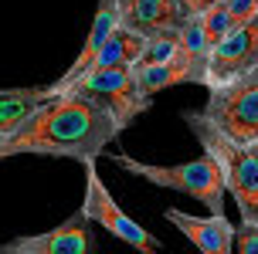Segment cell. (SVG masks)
Here are the masks:
<instances>
[{
	"mask_svg": "<svg viewBox=\"0 0 258 254\" xmlns=\"http://www.w3.org/2000/svg\"><path fill=\"white\" fill-rule=\"evenodd\" d=\"M109 159L116 166H122V170H129L133 177H143L150 183H156V187H163V190H177V193H187L194 200H201L211 210V217H224V180H221L218 166L207 156L190 159V163H177V166L140 163V159L122 156V152H112Z\"/></svg>",
	"mask_w": 258,
	"mask_h": 254,
	"instance_id": "3957f363",
	"label": "cell"
},
{
	"mask_svg": "<svg viewBox=\"0 0 258 254\" xmlns=\"http://www.w3.org/2000/svg\"><path fill=\"white\" fill-rule=\"evenodd\" d=\"M201 254H234V224L228 217H194L170 207L163 214Z\"/></svg>",
	"mask_w": 258,
	"mask_h": 254,
	"instance_id": "30bf717a",
	"label": "cell"
},
{
	"mask_svg": "<svg viewBox=\"0 0 258 254\" xmlns=\"http://www.w3.org/2000/svg\"><path fill=\"white\" fill-rule=\"evenodd\" d=\"M234 254H258V224L234 227Z\"/></svg>",
	"mask_w": 258,
	"mask_h": 254,
	"instance_id": "9a60e30c",
	"label": "cell"
},
{
	"mask_svg": "<svg viewBox=\"0 0 258 254\" xmlns=\"http://www.w3.org/2000/svg\"><path fill=\"white\" fill-rule=\"evenodd\" d=\"M180 4V14H183V24L187 21H194V17H201L204 11H211L214 4H221V0H177Z\"/></svg>",
	"mask_w": 258,
	"mask_h": 254,
	"instance_id": "e0dca14e",
	"label": "cell"
},
{
	"mask_svg": "<svg viewBox=\"0 0 258 254\" xmlns=\"http://www.w3.org/2000/svg\"><path fill=\"white\" fill-rule=\"evenodd\" d=\"M251 68H258V14L245 24H238L234 31H228L214 44L201 85L204 89H221V85L234 81L238 75H245Z\"/></svg>",
	"mask_w": 258,
	"mask_h": 254,
	"instance_id": "52a82bcc",
	"label": "cell"
},
{
	"mask_svg": "<svg viewBox=\"0 0 258 254\" xmlns=\"http://www.w3.org/2000/svg\"><path fill=\"white\" fill-rule=\"evenodd\" d=\"M183 122L197 136L204 156L218 166L221 180H224V193H231L238 203L241 224H258V142L241 146V142L228 139L218 126L207 122L204 112H194V109L183 112Z\"/></svg>",
	"mask_w": 258,
	"mask_h": 254,
	"instance_id": "7a4b0ae2",
	"label": "cell"
},
{
	"mask_svg": "<svg viewBox=\"0 0 258 254\" xmlns=\"http://www.w3.org/2000/svg\"><path fill=\"white\" fill-rule=\"evenodd\" d=\"M78 95H85L92 99L95 105H102L105 112L112 115V122L119 129H126L136 115H143L150 109V102L140 89V81H136V71L133 68H112V71H89V75H82L72 85ZM68 92V89H64Z\"/></svg>",
	"mask_w": 258,
	"mask_h": 254,
	"instance_id": "8992f818",
	"label": "cell"
},
{
	"mask_svg": "<svg viewBox=\"0 0 258 254\" xmlns=\"http://www.w3.org/2000/svg\"><path fill=\"white\" fill-rule=\"evenodd\" d=\"M48 99H51L48 89H0V142Z\"/></svg>",
	"mask_w": 258,
	"mask_h": 254,
	"instance_id": "4fadbf2b",
	"label": "cell"
},
{
	"mask_svg": "<svg viewBox=\"0 0 258 254\" xmlns=\"http://www.w3.org/2000/svg\"><path fill=\"white\" fill-rule=\"evenodd\" d=\"M82 217H89V224H102V230H109L112 237H119L122 244H129L140 254H160V241L150 230L136 224L133 217L112 200V193L105 190L102 177L95 163H85V197H82Z\"/></svg>",
	"mask_w": 258,
	"mask_h": 254,
	"instance_id": "5b68a950",
	"label": "cell"
},
{
	"mask_svg": "<svg viewBox=\"0 0 258 254\" xmlns=\"http://www.w3.org/2000/svg\"><path fill=\"white\" fill-rule=\"evenodd\" d=\"M224 7H228L234 27H238V24H245V21H251L258 14V0H224Z\"/></svg>",
	"mask_w": 258,
	"mask_h": 254,
	"instance_id": "2e32d148",
	"label": "cell"
},
{
	"mask_svg": "<svg viewBox=\"0 0 258 254\" xmlns=\"http://www.w3.org/2000/svg\"><path fill=\"white\" fill-rule=\"evenodd\" d=\"M119 27L140 38H177L183 14L177 0H119Z\"/></svg>",
	"mask_w": 258,
	"mask_h": 254,
	"instance_id": "9c48e42d",
	"label": "cell"
},
{
	"mask_svg": "<svg viewBox=\"0 0 258 254\" xmlns=\"http://www.w3.org/2000/svg\"><path fill=\"white\" fill-rule=\"evenodd\" d=\"M201 112L228 139L241 142V146H255L258 142V68L238 75L234 81L221 85V89H207V102Z\"/></svg>",
	"mask_w": 258,
	"mask_h": 254,
	"instance_id": "277c9868",
	"label": "cell"
},
{
	"mask_svg": "<svg viewBox=\"0 0 258 254\" xmlns=\"http://www.w3.org/2000/svg\"><path fill=\"white\" fill-rule=\"evenodd\" d=\"M0 254H95V234L89 217H82L78 210L44 234H24L0 244Z\"/></svg>",
	"mask_w": 258,
	"mask_h": 254,
	"instance_id": "ba28073f",
	"label": "cell"
},
{
	"mask_svg": "<svg viewBox=\"0 0 258 254\" xmlns=\"http://www.w3.org/2000/svg\"><path fill=\"white\" fill-rule=\"evenodd\" d=\"M119 27V0H99V11H95V21H92V27H89V34H85V44H82V51H78V58H75V64L64 71L54 85H48V92L51 95H58V92H64V89H72L78 78L89 71V64L99 58V51H102V44L109 41V34Z\"/></svg>",
	"mask_w": 258,
	"mask_h": 254,
	"instance_id": "8fae6325",
	"label": "cell"
},
{
	"mask_svg": "<svg viewBox=\"0 0 258 254\" xmlns=\"http://www.w3.org/2000/svg\"><path fill=\"white\" fill-rule=\"evenodd\" d=\"M194 21H197L201 38H204V44L211 51H214V44H218L228 31H234V21H231V14H228V7H224V0H221V4H214L211 11H204L201 17H194Z\"/></svg>",
	"mask_w": 258,
	"mask_h": 254,
	"instance_id": "5bb4252c",
	"label": "cell"
},
{
	"mask_svg": "<svg viewBox=\"0 0 258 254\" xmlns=\"http://www.w3.org/2000/svg\"><path fill=\"white\" fill-rule=\"evenodd\" d=\"M143 48H146V38H140V34H133V31H126V27H116L112 34H109V41L102 44V51H99V58L89 64V71H112V68H133V64L140 61ZM85 71V75H89Z\"/></svg>",
	"mask_w": 258,
	"mask_h": 254,
	"instance_id": "7c38bea8",
	"label": "cell"
},
{
	"mask_svg": "<svg viewBox=\"0 0 258 254\" xmlns=\"http://www.w3.org/2000/svg\"><path fill=\"white\" fill-rule=\"evenodd\" d=\"M119 132L122 129L112 122V115L102 105L68 89L38 105L0 142V163L21 152H31V156H64L85 166L95 163Z\"/></svg>",
	"mask_w": 258,
	"mask_h": 254,
	"instance_id": "6da1fadb",
	"label": "cell"
}]
</instances>
